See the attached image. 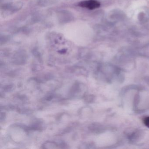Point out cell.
Instances as JSON below:
<instances>
[{
    "instance_id": "cell-1",
    "label": "cell",
    "mask_w": 149,
    "mask_h": 149,
    "mask_svg": "<svg viewBox=\"0 0 149 149\" xmlns=\"http://www.w3.org/2000/svg\"><path fill=\"white\" fill-rule=\"evenodd\" d=\"M23 4L22 2L8 3L3 6L2 8L4 14L11 15L21 9Z\"/></svg>"
},
{
    "instance_id": "cell-2",
    "label": "cell",
    "mask_w": 149,
    "mask_h": 149,
    "mask_svg": "<svg viewBox=\"0 0 149 149\" xmlns=\"http://www.w3.org/2000/svg\"><path fill=\"white\" fill-rule=\"evenodd\" d=\"M78 6L90 10H93L98 8L100 6V3L97 0H86L80 2Z\"/></svg>"
},
{
    "instance_id": "cell-3",
    "label": "cell",
    "mask_w": 149,
    "mask_h": 149,
    "mask_svg": "<svg viewBox=\"0 0 149 149\" xmlns=\"http://www.w3.org/2000/svg\"><path fill=\"white\" fill-rule=\"evenodd\" d=\"M56 0H40L38 4L41 6L46 7L55 3Z\"/></svg>"
},
{
    "instance_id": "cell-4",
    "label": "cell",
    "mask_w": 149,
    "mask_h": 149,
    "mask_svg": "<svg viewBox=\"0 0 149 149\" xmlns=\"http://www.w3.org/2000/svg\"><path fill=\"white\" fill-rule=\"evenodd\" d=\"M143 123L146 126L149 128V116L146 117L144 118Z\"/></svg>"
}]
</instances>
